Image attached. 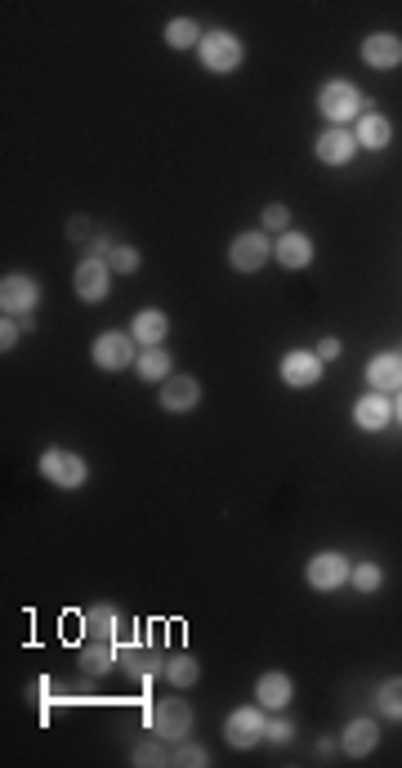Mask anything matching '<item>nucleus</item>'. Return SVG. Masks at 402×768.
I'll list each match as a JSON object with an SVG mask.
<instances>
[{"label": "nucleus", "instance_id": "obj_1", "mask_svg": "<svg viewBox=\"0 0 402 768\" xmlns=\"http://www.w3.org/2000/svg\"><path fill=\"white\" fill-rule=\"evenodd\" d=\"M318 112L331 121V126H344V121H358L367 112V99L353 81H327L318 90Z\"/></svg>", "mask_w": 402, "mask_h": 768}, {"label": "nucleus", "instance_id": "obj_2", "mask_svg": "<svg viewBox=\"0 0 402 768\" xmlns=\"http://www.w3.org/2000/svg\"><path fill=\"white\" fill-rule=\"evenodd\" d=\"M197 59L206 72H215V76H228V72H237L246 59V50H242V41H237L233 32H224V27H215V32H206L201 36V45H197Z\"/></svg>", "mask_w": 402, "mask_h": 768}, {"label": "nucleus", "instance_id": "obj_3", "mask_svg": "<svg viewBox=\"0 0 402 768\" xmlns=\"http://www.w3.org/2000/svg\"><path fill=\"white\" fill-rule=\"evenodd\" d=\"M41 474H45V483H54L59 492H76V487H85V478H90V465H85V456H76V451L50 447L41 456Z\"/></svg>", "mask_w": 402, "mask_h": 768}, {"label": "nucleus", "instance_id": "obj_4", "mask_svg": "<svg viewBox=\"0 0 402 768\" xmlns=\"http://www.w3.org/2000/svg\"><path fill=\"white\" fill-rule=\"evenodd\" d=\"M90 358L99 371H126L139 358V344H134L130 331H103V335H94Z\"/></svg>", "mask_w": 402, "mask_h": 768}, {"label": "nucleus", "instance_id": "obj_5", "mask_svg": "<svg viewBox=\"0 0 402 768\" xmlns=\"http://www.w3.org/2000/svg\"><path fill=\"white\" fill-rule=\"evenodd\" d=\"M264 724H268L264 706H237L233 715L224 719L228 746H233V751H251V746H260L264 742Z\"/></svg>", "mask_w": 402, "mask_h": 768}, {"label": "nucleus", "instance_id": "obj_6", "mask_svg": "<svg viewBox=\"0 0 402 768\" xmlns=\"http://www.w3.org/2000/svg\"><path fill=\"white\" fill-rule=\"evenodd\" d=\"M36 304H41V286H36V277H27V273L0 277V309H5L9 318H32Z\"/></svg>", "mask_w": 402, "mask_h": 768}, {"label": "nucleus", "instance_id": "obj_7", "mask_svg": "<svg viewBox=\"0 0 402 768\" xmlns=\"http://www.w3.org/2000/svg\"><path fill=\"white\" fill-rule=\"evenodd\" d=\"M268 259H273V242H268L260 228L237 233L233 242H228V264H233V273H260Z\"/></svg>", "mask_w": 402, "mask_h": 768}, {"label": "nucleus", "instance_id": "obj_8", "mask_svg": "<svg viewBox=\"0 0 402 768\" xmlns=\"http://www.w3.org/2000/svg\"><path fill=\"white\" fill-rule=\"evenodd\" d=\"M72 291L81 295L85 304H103L108 300V291H112V264L108 259L85 255L81 264H76V273H72Z\"/></svg>", "mask_w": 402, "mask_h": 768}, {"label": "nucleus", "instance_id": "obj_9", "mask_svg": "<svg viewBox=\"0 0 402 768\" xmlns=\"http://www.w3.org/2000/svg\"><path fill=\"white\" fill-rule=\"evenodd\" d=\"M152 733L161 742H184L193 733V706L179 702V697H166V702L152 706Z\"/></svg>", "mask_w": 402, "mask_h": 768}, {"label": "nucleus", "instance_id": "obj_10", "mask_svg": "<svg viewBox=\"0 0 402 768\" xmlns=\"http://www.w3.org/2000/svg\"><path fill=\"white\" fill-rule=\"evenodd\" d=\"M349 572H353V563L344 559L340 550H322V554H313V559L304 563V576H309V585H313V590H322V594L340 590V585L349 581Z\"/></svg>", "mask_w": 402, "mask_h": 768}, {"label": "nucleus", "instance_id": "obj_11", "mask_svg": "<svg viewBox=\"0 0 402 768\" xmlns=\"http://www.w3.org/2000/svg\"><path fill=\"white\" fill-rule=\"evenodd\" d=\"M117 670H126L130 679H157V675H166V657H161L157 648L121 643L117 648Z\"/></svg>", "mask_w": 402, "mask_h": 768}, {"label": "nucleus", "instance_id": "obj_12", "mask_svg": "<svg viewBox=\"0 0 402 768\" xmlns=\"http://www.w3.org/2000/svg\"><path fill=\"white\" fill-rule=\"evenodd\" d=\"M322 367H327V362L318 358V353H309V349H291L282 358V384H291V389H313V384L322 380Z\"/></svg>", "mask_w": 402, "mask_h": 768}, {"label": "nucleus", "instance_id": "obj_13", "mask_svg": "<svg viewBox=\"0 0 402 768\" xmlns=\"http://www.w3.org/2000/svg\"><path fill=\"white\" fill-rule=\"evenodd\" d=\"M313 152H318L322 166H349L353 152H358V134L344 126H327L318 134V143H313Z\"/></svg>", "mask_w": 402, "mask_h": 768}, {"label": "nucleus", "instance_id": "obj_14", "mask_svg": "<svg viewBox=\"0 0 402 768\" xmlns=\"http://www.w3.org/2000/svg\"><path fill=\"white\" fill-rule=\"evenodd\" d=\"M273 259L286 268V273H300V268L313 264V237L300 233V228H286V233L273 242Z\"/></svg>", "mask_w": 402, "mask_h": 768}, {"label": "nucleus", "instance_id": "obj_15", "mask_svg": "<svg viewBox=\"0 0 402 768\" xmlns=\"http://www.w3.org/2000/svg\"><path fill=\"white\" fill-rule=\"evenodd\" d=\"M362 63L376 67V72L402 67V36H394V32H371L367 41H362Z\"/></svg>", "mask_w": 402, "mask_h": 768}, {"label": "nucleus", "instance_id": "obj_16", "mask_svg": "<svg viewBox=\"0 0 402 768\" xmlns=\"http://www.w3.org/2000/svg\"><path fill=\"white\" fill-rule=\"evenodd\" d=\"M389 420H394V402H389V393H376V389H371L367 398L353 402V425L367 429V434H380Z\"/></svg>", "mask_w": 402, "mask_h": 768}, {"label": "nucleus", "instance_id": "obj_17", "mask_svg": "<svg viewBox=\"0 0 402 768\" xmlns=\"http://www.w3.org/2000/svg\"><path fill=\"white\" fill-rule=\"evenodd\" d=\"M291 697H295V684H291L286 670H264V675L255 679V702H260L264 710H286L291 706Z\"/></svg>", "mask_w": 402, "mask_h": 768}, {"label": "nucleus", "instance_id": "obj_18", "mask_svg": "<svg viewBox=\"0 0 402 768\" xmlns=\"http://www.w3.org/2000/svg\"><path fill=\"white\" fill-rule=\"evenodd\" d=\"M376 746H380L376 719H349V724H344V733H340V751H344V755H353V760H367Z\"/></svg>", "mask_w": 402, "mask_h": 768}, {"label": "nucleus", "instance_id": "obj_19", "mask_svg": "<svg viewBox=\"0 0 402 768\" xmlns=\"http://www.w3.org/2000/svg\"><path fill=\"white\" fill-rule=\"evenodd\" d=\"M201 402V380L193 376H170L161 384V407L175 411V416H184V411H193Z\"/></svg>", "mask_w": 402, "mask_h": 768}, {"label": "nucleus", "instance_id": "obj_20", "mask_svg": "<svg viewBox=\"0 0 402 768\" xmlns=\"http://www.w3.org/2000/svg\"><path fill=\"white\" fill-rule=\"evenodd\" d=\"M367 384L376 393H402V353H376L367 362Z\"/></svg>", "mask_w": 402, "mask_h": 768}, {"label": "nucleus", "instance_id": "obj_21", "mask_svg": "<svg viewBox=\"0 0 402 768\" xmlns=\"http://www.w3.org/2000/svg\"><path fill=\"white\" fill-rule=\"evenodd\" d=\"M130 335H134V344H139V349H157V344L170 335V318L161 309H143V313H134Z\"/></svg>", "mask_w": 402, "mask_h": 768}, {"label": "nucleus", "instance_id": "obj_22", "mask_svg": "<svg viewBox=\"0 0 402 768\" xmlns=\"http://www.w3.org/2000/svg\"><path fill=\"white\" fill-rule=\"evenodd\" d=\"M134 371H139L143 384H166L170 376H175V362H170V353L157 344V349H139V358H134Z\"/></svg>", "mask_w": 402, "mask_h": 768}, {"label": "nucleus", "instance_id": "obj_23", "mask_svg": "<svg viewBox=\"0 0 402 768\" xmlns=\"http://www.w3.org/2000/svg\"><path fill=\"white\" fill-rule=\"evenodd\" d=\"M353 134H358L362 148L380 152V148H389V139H394V126H389V117H380V112H362Z\"/></svg>", "mask_w": 402, "mask_h": 768}, {"label": "nucleus", "instance_id": "obj_24", "mask_svg": "<svg viewBox=\"0 0 402 768\" xmlns=\"http://www.w3.org/2000/svg\"><path fill=\"white\" fill-rule=\"evenodd\" d=\"M112 666H117V648H112L108 639H90L81 648V670H85V675L99 679V675H108Z\"/></svg>", "mask_w": 402, "mask_h": 768}, {"label": "nucleus", "instance_id": "obj_25", "mask_svg": "<svg viewBox=\"0 0 402 768\" xmlns=\"http://www.w3.org/2000/svg\"><path fill=\"white\" fill-rule=\"evenodd\" d=\"M81 626L90 639H112L121 630V617H117V608H108V603H94V608L81 617Z\"/></svg>", "mask_w": 402, "mask_h": 768}, {"label": "nucleus", "instance_id": "obj_26", "mask_svg": "<svg viewBox=\"0 0 402 768\" xmlns=\"http://www.w3.org/2000/svg\"><path fill=\"white\" fill-rule=\"evenodd\" d=\"M161 36H166V45H170V50H197V45H201V36H206V32H201V27L193 23V18H170V23H166V32H161Z\"/></svg>", "mask_w": 402, "mask_h": 768}, {"label": "nucleus", "instance_id": "obj_27", "mask_svg": "<svg viewBox=\"0 0 402 768\" xmlns=\"http://www.w3.org/2000/svg\"><path fill=\"white\" fill-rule=\"evenodd\" d=\"M166 679H170L175 688H193L197 679H201V661L193 657V652H179V657L166 661Z\"/></svg>", "mask_w": 402, "mask_h": 768}, {"label": "nucleus", "instance_id": "obj_28", "mask_svg": "<svg viewBox=\"0 0 402 768\" xmlns=\"http://www.w3.org/2000/svg\"><path fill=\"white\" fill-rule=\"evenodd\" d=\"M376 710L385 719H398L402 724V675L398 679H385V684L376 688Z\"/></svg>", "mask_w": 402, "mask_h": 768}, {"label": "nucleus", "instance_id": "obj_29", "mask_svg": "<svg viewBox=\"0 0 402 768\" xmlns=\"http://www.w3.org/2000/svg\"><path fill=\"white\" fill-rule=\"evenodd\" d=\"M291 737H295V724L282 715V710H273V715H268V724H264V742L268 746H286Z\"/></svg>", "mask_w": 402, "mask_h": 768}, {"label": "nucleus", "instance_id": "obj_30", "mask_svg": "<svg viewBox=\"0 0 402 768\" xmlns=\"http://www.w3.org/2000/svg\"><path fill=\"white\" fill-rule=\"evenodd\" d=\"M349 581L358 585L362 594H376V590H380V581H385V572H380V563H353Z\"/></svg>", "mask_w": 402, "mask_h": 768}, {"label": "nucleus", "instance_id": "obj_31", "mask_svg": "<svg viewBox=\"0 0 402 768\" xmlns=\"http://www.w3.org/2000/svg\"><path fill=\"white\" fill-rule=\"evenodd\" d=\"M108 264H112V273H139L143 255L134 251L130 242H117V246H112V255H108Z\"/></svg>", "mask_w": 402, "mask_h": 768}, {"label": "nucleus", "instance_id": "obj_32", "mask_svg": "<svg viewBox=\"0 0 402 768\" xmlns=\"http://www.w3.org/2000/svg\"><path fill=\"white\" fill-rule=\"evenodd\" d=\"M170 764H184V768H206L210 764V751H201L197 742H184L175 755H170Z\"/></svg>", "mask_w": 402, "mask_h": 768}, {"label": "nucleus", "instance_id": "obj_33", "mask_svg": "<svg viewBox=\"0 0 402 768\" xmlns=\"http://www.w3.org/2000/svg\"><path fill=\"white\" fill-rule=\"evenodd\" d=\"M264 228L268 233H286V228H291V210H286L282 201H273V206L264 210Z\"/></svg>", "mask_w": 402, "mask_h": 768}, {"label": "nucleus", "instance_id": "obj_34", "mask_svg": "<svg viewBox=\"0 0 402 768\" xmlns=\"http://www.w3.org/2000/svg\"><path fill=\"white\" fill-rule=\"evenodd\" d=\"M130 764H170V755L161 751L157 742H143V746H134V755H130Z\"/></svg>", "mask_w": 402, "mask_h": 768}, {"label": "nucleus", "instance_id": "obj_35", "mask_svg": "<svg viewBox=\"0 0 402 768\" xmlns=\"http://www.w3.org/2000/svg\"><path fill=\"white\" fill-rule=\"evenodd\" d=\"M14 344H18V326H14V318H9V313H5V322H0V349H14Z\"/></svg>", "mask_w": 402, "mask_h": 768}, {"label": "nucleus", "instance_id": "obj_36", "mask_svg": "<svg viewBox=\"0 0 402 768\" xmlns=\"http://www.w3.org/2000/svg\"><path fill=\"white\" fill-rule=\"evenodd\" d=\"M340 349H344V344L335 340V335H327V340L318 344V358H322V362H335V358H340Z\"/></svg>", "mask_w": 402, "mask_h": 768}, {"label": "nucleus", "instance_id": "obj_37", "mask_svg": "<svg viewBox=\"0 0 402 768\" xmlns=\"http://www.w3.org/2000/svg\"><path fill=\"white\" fill-rule=\"evenodd\" d=\"M394 420L402 425V393H398V402H394Z\"/></svg>", "mask_w": 402, "mask_h": 768}]
</instances>
